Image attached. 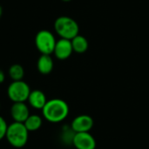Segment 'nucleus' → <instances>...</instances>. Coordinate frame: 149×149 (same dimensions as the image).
<instances>
[{"label":"nucleus","mask_w":149,"mask_h":149,"mask_svg":"<svg viewBox=\"0 0 149 149\" xmlns=\"http://www.w3.org/2000/svg\"><path fill=\"white\" fill-rule=\"evenodd\" d=\"M63 2H70V1H72V0H62Z\"/></svg>","instance_id":"nucleus-18"},{"label":"nucleus","mask_w":149,"mask_h":149,"mask_svg":"<svg viewBox=\"0 0 149 149\" xmlns=\"http://www.w3.org/2000/svg\"><path fill=\"white\" fill-rule=\"evenodd\" d=\"M4 79H5V75H4V72L0 70V84L3 83L4 81Z\"/></svg>","instance_id":"nucleus-16"},{"label":"nucleus","mask_w":149,"mask_h":149,"mask_svg":"<svg viewBox=\"0 0 149 149\" xmlns=\"http://www.w3.org/2000/svg\"><path fill=\"white\" fill-rule=\"evenodd\" d=\"M27 100L31 107H33L34 109H38V110H42L47 102L45 93L40 90L31 91V93Z\"/></svg>","instance_id":"nucleus-10"},{"label":"nucleus","mask_w":149,"mask_h":149,"mask_svg":"<svg viewBox=\"0 0 149 149\" xmlns=\"http://www.w3.org/2000/svg\"><path fill=\"white\" fill-rule=\"evenodd\" d=\"M72 142L76 149H95L96 148V141L90 133L74 134Z\"/></svg>","instance_id":"nucleus-7"},{"label":"nucleus","mask_w":149,"mask_h":149,"mask_svg":"<svg viewBox=\"0 0 149 149\" xmlns=\"http://www.w3.org/2000/svg\"><path fill=\"white\" fill-rule=\"evenodd\" d=\"M34 42L36 48L41 54L51 55L54 52L57 40L52 32L47 30H41L36 34Z\"/></svg>","instance_id":"nucleus-4"},{"label":"nucleus","mask_w":149,"mask_h":149,"mask_svg":"<svg viewBox=\"0 0 149 149\" xmlns=\"http://www.w3.org/2000/svg\"><path fill=\"white\" fill-rule=\"evenodd\" d=\"M53 59L52 58L51 55H45L41 54L38 58L37 62V68L38 71L44 75H47L52 72L53 70Z\"/></svg>","instance_id":"nucleus-11"},{"label":"nucleus","mask_w":149,"mask_h":149,"mask_svg":"<svg viewBox=\"0 0 149 149\" xmlns=\"http://www.w3.org/2000/svg\"><path fill=\"white\" fill-rule=\"evenodd\" d=\"M54 30L61 38L72 40L79 35V27L78 23L72 17L67 16L58 17L54 22Z\"/></svg>","instance_id":"nucleus-2"},{"label":"nucleus","mask_w":149,"mask_h":149,"mask_svg":"<svg viewBox=\"0 0 149 149\" xmlns=\"http://www.w3.org/2000/svg\"><path fill=\"white\" fill-rule=\"evenodd\" d=\"M42 118L37 114L29 115V117L26 119V120L24 122V127L28 130V132H34L38 130L42 126Z\"/></svg>","instance_id":"nucleus-13"},{"label":"nucleus","mask_w":149,"mask_h":149,"mask_svg":"<svg viewBox=\"0 0 149 149\" xmlns=\"http://www.w3.org/2000/svg\"><path fill=\"white\" fill-rule=\"evenodd\" d=\"M5 137L10 145L17 148H21L24 147L28 141L29 132L24 123L14 121L8 126Z\"/></svg>","instance_id":"nucleus-3"},{"label":"nucleus","mask_w":149,"mask_h":149,"mask_svg":"<svg viewBox=\"0 0 149 149\" xmlns=\"http://www.w3.org/2000/svg\"><path fill=\"white\" fill-rule=\"evenodd\" d=\"M71 42H72L73 52H75L77 53H84L88 49V41H87V39L85 37L79 35V34L78 36H76L74 38H72L71 40Z\"/></svg>","instance_id":"nucleus-12"},{"label":"nucleus","mask_w":149,"mask_h":149,"mask_svg":"<svg viewBox=\"0 0 149 149\" xmlns=\"http://www.w3.org/2000/svg\"><path fill=\"white\" fill-rule=\"evenodd\" d=\"M73 49L72 45L71 40L60 38L56 42V45L54 48V55L58 59L65 60L67 59L72 53Z\"/></svg>","instance_id":"nucleus-8"},{"label":"nucleus","mask_w":149,"mask_h":149,"mask_svg":"<svg viewBox=\"0 0 149 149\" xmlns=\"http://www.w3.org/2000/svg\"><path fill=\"white\" fill-rule=\"evenodd\" d=\"M8 125L4 119L0 116V141L3 140L6 136V132H7Z\"/></svg>","instance_id":"nucleus-15"},{"label":"nucleus","mask_w":149,"mask_h":149,"mask_svg":"<svg viewBox=\"0 0 149 149\" xmlns=\"http://www.w3.org/2000/svg\"><path fill=\"white\" fill-rule=\"evenodd\" d=\"M94 125L93 119L87 114H80L74 118L71 124L72 130L76 133H89Z\"/></svg>","instance_id":"nucleus-6"},{"label":"nucleus","mask_w":149,"mask_h":149,"mask_svg":"<svg viewBox=\"0 0 149 149\" xmlns=\"http://www.w3.org/2000/svg\"><path fill=\"white\" fill-rule=\"evenodd\" d=\"M2 15H3V8H2V6L0 5V19H1V17H2Z\"/></svg>","instance_id":"nucleus-17"},{"label":"nucleus","mask_w":149,"mask_h":149,"mask_svg":"<svg viewBox=\"0 0 149 149\" xmlns=\"http://www.w3.org/2000/svg\"><path fill=\"white\" fill-rule=\"evenodd\" d=\"M44 118L52 123H59L63 121L69 113L67 103L60 99H52L47 100L42 109Z\"/></svg>","instance_id":"nucleus-1"},{"label":"nucleus","mask_w":149,"mask_h":149,"mask_svg":"<svg viewBox=\"0 0 149 149\" xmlns=\"http://www.w3.org/2000/svg\"><path fill=\"white\" fill-rule=\"evenodd\" d=\"M9 76L12 81L23 80L24 76V70L23 66L19 64H14L9 68Z\"/></svg>","instance_id":"nucleus-14"},{"label":"nucleus","mask_w":149,"mask_h":149,"mask_svg":"<svg viewBox=\"0 0 149 149\" xmlns=\"http://www.w3.org/2000/svg\"><path fill=\"white\" fill-rule=\"evenodd\" d=\"M10 115L15 122L24 123L30 115L29 108L25 102L13 103L10 108Z\"/></svg>","instance_id":"nucleus-9"},{"label":"nucleus","mask_w":149,"mask_h":149,"mask_svg":"<svg viewBox=\"0 0 149 149\" xmlns=\"http://www.w3.org/2000/svg\"><path fill=\"white\" fill-rule=\"evenodd\" d=\"M31 93L29 85L23 81H12L7 89V94L9 99L13 102H25Z\"/></svg>","instance_id":"nucleus-5"}]
</instances>
